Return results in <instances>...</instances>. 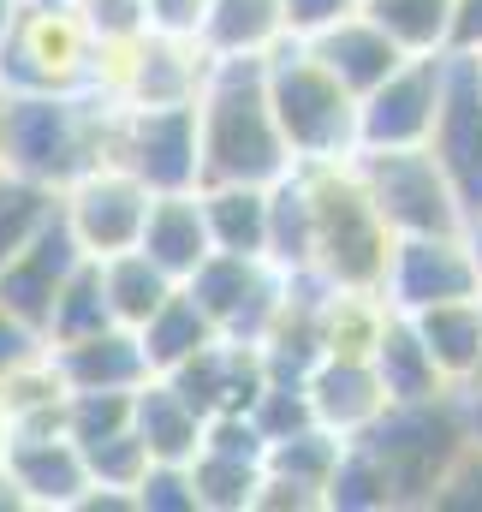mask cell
<instances>
[{
    "label": "cell",
    "instance_id": "6da1fadb",
    "mask_svg": "<svg viewBox=\"0 0 482 512\" xmlns=\"http://www.w3.org/2000/svg\"><path fill=\"white\" fill-rule=\"evenodd\" d=\"M197 120H203V185L215 179L274 185L280 173L298 167L286 149V131L274 120V102H268V54L209 60Z\"/></svg>",
    "mask_w": 482,
    "mask_h": 512
},
{
    "label": "cell",
    "instance_id": "7a4b0ae2",
    "mask_svg": "<svg viewBox=\"0 0 482 512\" xmlns=\"http://www.w3.org/2000/svg\"><path fill=\"white\" fill-rule=\"evenodd\" d=\"M114 114L120 102L102 90H24L6 108L0 167L66 191L72 179L114 155Z\"/></svg>",
    "mask_w": 482,
    "mask_h": 512
},
{
    "label": "cell",
    "instance_id": "3957f363",
    "mask_svg": "<svg viewBox=\"0 0 482 512\" xmlns=\"http://www.w3.org/2000/svg\"><path fill=\"white\" fill-rule=\"evenodd\" d=\"M352 441H363L369 459L381 465V477L393 489V512L399 507H435L441 477L453 471V459L471 441L465 387H447L435 399H399V405H387Z\"/></svg>",
    "mask_w": 482,
    "mask_h": 512
},
{
    "label": "cell",
    "instance_id": "277c9868",
    "mask_svg": "<svg viewBox=\"0 0 482 512\" xmlns=\"http://www.w3.org/2000/svg\"><path fill=\"white\" fill-rule=\"evenodd\" d=\"M304 185H310V221H316V268L310 274H322L328 286H346V292H381L399 233L375 209L358 167L352 161L304 167Z\"/></svg>",
    "mask_w": 482,
    "mask_h": 512
},
{
    "label": "cell",
    "instance_id": "5b68a950",
    "mask_svg": "<svg viewBox=\"0 0 482 512\" xmlns=\"http://www.w3.org/2000/svg\"><path fill=\"white\" fill-rule=\"evenodd\" d=\"M268 102L298 167H328L358 155V96L316 60L304 36H286L268 54Z\"/></svg>",
    "mask_w": 482,
    "mask_h": 512
},
{
    "label": "cell",
    "instance_id": "8992f818",
    "mask_svg": "<svg viewBox=\"0 0 482 512\" xmlns=\"http://www.w3.org/2000/svg\"><path fill=\"white\" fill-rule=\"evenodd\" d=\"M96 36L72 0H24L0 48V84L24 90H96Z\"/></svg>",
    "mask_w": 482,
    "mask_h": 512
},
{
    "label": "cell",
    "instance_id": "52a82bcc",
    "mask_svg": "<svg viewBox=\"0 0 482 512\" xmlns=\"http://www.w3.org/2000/svg\"><path fill=\"white\" fill-rule=\"evenodd\" d=\"M352 167H358L375 209L387 215V227L399 239H411V233H465L471 215H465V203H459V191H453V179H447V167L435 161L429 143H417V149H358Z\"/></svg>",
    "mask_w": 482,
    "mask_h": 512
},
{
    "label": "cell",
    "instance_id": "ba28073f",
    "mask_svg": "<svg viewBox=\"0 0 482 512\" xmlns=\"http://www.w3.org/2000/svg\"><path fill=\"white\" fill-rule=\"evenodd\" d=\"M114 161L131 167L155 197L161 191H197L203 185V120L197 102H167V108H131L114 114Z\"/></svg>",
    "mask_w": 482,
    "mask_h": 512
},
{
    "label": "cell",
    "instance_id": "9c48e42d",
    "mask_svg": "<svg viewBox=\"0 0 482 512\" xmlns=\"http://www.w3.org/2000/svg\"><path fill=\"white\" fill-rule=\"evenodd\" d=\"M453 54H411L399 60L369 96H358V149H417L441 126Z\"/></svg>",
    "mask_w": 482,
    "mask_h": 512
},
{
    "label": "cell",
    "instance_id": "30bf717a",
    "mask_svg": "<svg viewBox=\"0 0 482 512\" xmlns=\"http://www.w3.org/2000/svg\"><path fill=\"white\" fill-rule=\"evenodd\" d=\"M197 304L209 310V322L227 334V340H244V346H262L268 328L280 322L286 310V292H292V274L268 256H239V251H215L191 280Z\"/></svg>",
    "mask_w": 482,
    "mask_h": 512
},
{
    "label": "cell",
    "instance_id": "8fae6325",
    "mask_svg": "<svg viewBox=\"0 0 482 512\" xmlns=\"http://www.w3.org/2000/svg\"><path fill=\"white\" fill-rule=\"evenodd\" d=\"M149 203H155V191H149L131 167H120L114 155L96 161L84 179H72V185L60 191V215H66V227L78 233V245L90 256L131 251V245L143 239Z\"/></svg>",
    "mask_w": 482,
    "mask_h": 512
},
{
    "label": "cell",
    "instance_id": "7c38bea8",
    "mask_svg": "<svg viewBox=\"0 0 482 512\" xmlns=\"http://www.w3.org/2000/svg\"><path fill=\"white\" fill-rule=\"evenodd\" d=\"M381 298L399 316H417V310H435V304H453V298H482V274L465 233H411V239H399Z\"/></svg>",
    "mask_w": 482,
    "mask_h": 512
},
{
    "label": "cell",
    "instance_id": "4fadbf2b",
    "mask_svg": "<svg viewBox=\"0 0 482 512\" xmlns=\"http://www.w3.org/2000/svg\"><path fill=\"white\" fill-rule=\"evenodd\" d=\"M435 161L447 167L465 215L482 209V72L477 54H453V78H447V102H441V126L429 137Z\"/></svg>",
    "mask_w": 482,
    "mask_h": 512
},
{
    "label": "cell",
    "instance_id": "5bb4252c",
    "mask_svg": "<svg viewBox=\"0 0 482 512\" xmlns=\"http://www.w3.org/2000/svg\"><path fill=\"white\" fill-rule=\"evenodd\" d=\"M6 471H12V483L24 489L30 512H78L84 507V495L96 489L90 459H84V447H78L66 429H48V435H12V447H6Z\"/></svg>",
    "mask_w": 482,
    "mask_h": 512
},
{
    "label": "cell",
    "instance_id": "9a60e30c",
    "mask_svg": "<svg viewBox=\"0 0 482 512\" xmlns=\"http://www.w3.org/2000/svg\"><path fill=\"white\" fill-rule=\"evenodd\" d=\"M84 245H78V233L66 227V215H54L24 251L12 256L6 268H0V304L6 310H18L24 322H36V328H48V310H54V298H60V286L78 274V262H84Z\"/></svg>",
    "mask_w": 482,
    "mask_h": 512
},
{
    "label": "cell",
    "instance_id": "2e32d148",
    "mask_svg": "<svg viewBox=\"0 0 482 512\" xmlns=\"http://www.w3.org/2000/svg\"><path fill=\"white\" fill-rule=\"evenodd\" d=\"M167 376L185 387V399L203 417H227V411H250L256 405V393L268 387V358H262V346H244V340L221 334V340H209L197 358H185Z\"/></svg>",
    "mask_w": 482,
    "mask_h": 512
},
{
    "label": "cell",
    "instance_id": "e0dca14e",
    "mask_svg": "<svg viewBox=\"0 0 482 512\" xmlns=\"http://www.w3.org/2000/svg\"><path fill=\"white\" fill-rule=\"evenodd\" d=\"M304 393H310L316 423L334 429V435H346V441L363 435L387 411V393H381V376H375L369 358H340V352L316 358L310 376H304Z\"/></svg>",
    "mask_w": 482,
    "mask_h": 512
},
{
    "label": "cell",
    "instance_id": "ac0fdd59",
    "mask_svg": "<svg viewBox=\"0 0 482 512\" xmlns=\"http://www.w3.org/2000/svg\"><path fill=\"white\" fill-rule=\"evenodd\" d=\"M54 352V370L66 376L72 393L84 387H114V393H137V387L155 376L149 352H143V334L137 328H102L90 340H72V346H48Z\"/></svg>",
    "mask_w": 482,
    "mask_h": 512
},
{
    "label": "cell",
    "instance_id": "d6986e66",
    "mask_svg": "<svg viewBox=\"0 0 482 512\" xmlns=\"http://www.w3.org/2000/svg\"><path fill=\"white\" fill-rule=\"evenodd\" d=\"M310 48H316V60L352 90V96H369L399 60H411L369 12H352V18H340V24H328V30H316V36H304Z\"/></svg>",
    "mask_w": 482,
    "mask_h": 512
},
{
    "label": "cell",
    "instance_id": "ffe728a7",
    "mask_svg": "<svg viewBox=\"0 0 482 512\" xmlns=\"http://www.w3.org/2000/svg\"><path fill=\"white\" fill-rule=\"evenodd\" d=\"M137 251H149L167 274H173V280H191V274L215 256L203 197H197V191H161V197L149 203V221H143Z\"/></svg>",
    "mask_w": 482,
    "mask_h": 512
},
{
    "label": "cell",
    "instance_id": "44dd1931",
    "mask_svg": "<svg viewBox=\"0 0 482 512\" xmlns=\"http://www.w3.org/2000/svg\"><path fill=\"white\" fill-rule=\"evenodd\" d=\"M131 429L143 435L149 459H179L191 465L203 453V435H209V417L185 399V387L173 376H149L137 387V411H131Z\"/></svg>",
    "mask_w": 482,
    "mask_h": 512
},
{
    "label": "cell",
    "instance_id": "7402d4cb",
    "mask_svg": "<svg viewBox=\"0 0 482 512\" xmlns=\"http://www.w3.org/2000/svg\"><path fill=\"white\" fill-rule=\"evenodd\" d=\"M286 0H209L203 12V48L209 60H244V54H274L286 42Z\"/></svg>",
    "mask_w": 482,
    "mask_h": 512
},
{
    "label": "cell",
    "instance_id": "603a6c76",
    "mask_svg": "<svg viewBox=\"0 0 482 512\" xmlns=\"http://www.w3.org/2000/svg\"><path fill=\"white\" fill-rule=\"evenodd\" d=\"M369 364H375V376H381V393H387V405H399V399H435V393H447V376H441V364L429 358V346H423V334H417V322L411 316H387V328H381V340H375V352H369Z\"/></svg>",
    "mask_w": 482,
    "mask_h": 512
},
{
    "label": "cell",
    "instance_id": "cb8c5ba5",
    "mask_svg": "<svg viewBox=\"0 0 482 512\" xmlns=\"http://www.w3.org/2000/svg\"><path fill=\"white\" fill-rule=\"evenodd\" d=\"M429 358L441 364V376L453 387L482 382V298H453V304H435V310H417L411 316Z\"/></svg>",
    "mask_w": 482,
    "mask_h": 512
},
{
    "label": "cell",
    "instance_id": "d4e9b609",
    "mask_svg": "<svg viewBox=\"0 0 482 512\" xmlns=\"http://www.w3.org/2000/svg\"><path fill=\"white\" fill-rule=\"evenodd\" d=\"M203 215H209V239L215 251H239V256H268V185H239V179H215L197 185Z\"/></svg>",
    "mask_w": 482,
    "mask_h": 512
},
{
    "label": "cell",
    "instance_id": "484cf974",
    "mask_svg": "<svg viewBox=\"0 0 482 512\" xmlns=\"http://www.w3.org/2000/svg\"><path fill=\"white\" fill-rule=\"evenodd\" d=\"M96 262H102V286H108V304H114V322L120 328H143L185 286V280H173L149 251H137V245L131 251H114V256H96Z\"/></svg>",
    "mask_w": 482,
    "mask_h": 512
},
{
    "label": "cell",
    "instance_id": "4316f807",
    "mask_svg": "<svg viewBox=\"0 0 482 512\" xmlns=\"http://www.w3.org/2000/svg\"><path fill=\"white\" fill-rule=\"evenodd\" d=\"M143 352H149V364H155V376H167V370H179L185 358H197L209 340H221V328L209 322V310L197 304V292L191 286H179L143 328Z\"/></svg>",
    "mask_w": 482,
    "mask_h": 512
},
{
    "label": "cell",
    "instance_id": "83f0119b",
    "mask_svg": "<svg viewBox=\"0 0 482 512\" xmlns=\"http://www.w3.org/2000/svg\"><path fill=\"white\" fill-rule=\"evenodd\" d=\"M268 262H280L286 274H310L316 268V221H310V185L304 167L280 173L268 185Z\"/></svg>",
    "mask_w": 482,
    "mask_h": 512
},
{
    "label": "cell",
    "instance_id": "f1b7e54d",
    "mask_svg": "<svg viewBox=\"0 0 482 512\" xmlns=\"http://www.w3.org/2000/svg\"><path fill=\"white\" fill-rule=\"evenodd\" d=\"M340 453H346V435H334V429L310 423V429H292V435L268 441L262 471H268V477H286V483H298V489H310V495L328 507V483H334Z\"/></svg>",
    "mask_w": 482,
    "mask_h": 512
},
{
    "label": "cell",
    "instance_id": "f546056e",
    "mask_svg": "<svg viewBox=\"0 0 482 512\" xmlns=\"http://www.w3.org/2000/svg\"><path fill=\"white\" fill-rule=\"evenodd\" d=\"M102 328H114V304H108V286H102V262L84 256L78 274L60 286V298H54L42 334H48V346H72V340L102 334Z\"/></svg>",
    "mask_w": 482,
    "mask_h": 512
},
{
    "label": "cell",
    "instance_id": "4dcf8cb0",
    "mask_svg": "<svg viewBox=\"0 0 482 512\" xmlns=\"http://www.w3.org/2000/svg\"><path fill=\"white\" fill-rule=\"evenodd\" d=\"M54 215H60V191L54 185H36V179L0 167V268L24 251Z\"/></svg>",
    "mask_w": 482,
    "mask_h": 512
},
{
    "label": "cell",
    "instance_id": "1f68e13d",
    "mask_svg": "<svg viewBox=\"0 0 482 512\" xmlns=\"http://www.w3.org/2000/svg\"><path fill=\"white\" fill-rule=\"evenodd\" d=\"M363 12H369L405 54H447L453 0H363Z\"/></svg>",
    "mask_w": 482,
    "mask_h": 512
},
{
    "label": "cell",
    "instance_id": "d6a6232c",
    "mask_svg": "<svg viewBox=\"0 0 482 512\" xmlns=\"http://www.w3.org/2000/svg\"><path fill=\"white\" fill-rule=\"evenodd\" d=\"M191 477H197V501H203V512H256L262 459H244V453H215V447H203V453L191 459Z\"/></svg>",
    "mask_w": 482,
    "mask_h": 512
},
{
    "label": "cell",
    "instance_id": "836d02e7",
    "mask_svg": "<svg viewBox=\"0 0 482 512\" xmlns=\"http://www.w3.org/2000/svg\"><path fill=\"white\" fill-rule=\"evenodd\" d=\"M328 507L334 512H393V489L381 477V465L369 459L363 441H346L340 465H334V483H328Z\"/></svg>",
    "mask_w": 482,
    "mask_h": 512
},
{
    "label": "cell",
    "instance_id": "e575fe53",
    "mask_svg": "<svg viewBox=\"0 0 482 512\" xmlns=\"http://www.w3.org/2000/svg\"><path fill=\"white\" fill-rule=\"evenodd\" d=\"M131 411H137V393H114V387L66 393V435H72L78 447H96V441L131 429Z\"/></svg>",
    "mask_w": 482,
    "mask_h": 512
},
{
    "label": "cell",
    "instance_id": "d590c367",
    "mask_svg": "<svg viewBox=\"0 0 482 512\" xmlns=\"http://www.w3.org/2000/svg\"><path fill=\"white\" fill-rule=\"evenodd\" d=\"M84 459H90V477H96V489H131V495H137L143 471L155 465L137 429H120V435H108V441L84 447Z\"/></svg>",
    "mask_w": 482,
    "mask_h": 512
},
{
    "label": "cell",
    "instance_id": "8d00e7d4",
    "mask_svg": "<svg viewBox=\"0 0 482 512\" xmlns=\"http://www.w3.org/2000/svg\"><path fill=\"white\" fill-rule=\"evenodd\" d=\"M96 36V48H131L149 36V6L143 0H72Z\"/></svg>",
    "mask_w": 482,
    "mask_h": 512
},
{
    "label": "cell",
    "instance_id": "74e56055",
    "mask_svg": "<svg viewBox=\"0 0 482 512\" xmlns=\"http://www.w3.org/2000/svg\"><path fill=\"white\" fill-rule=\"evenodd\" d=\"M137 512H203L191 465H179V459H155V465L143 471V483H137Z\"/></svg>",
    "mask_w": 482,
    "mask_h": 512
},
{
    "label": "cell",
    "instance_id": "f35d334b",
    "mask_svg": "<svg viewBox=\"0 0 482 512\" xmlns=\"http://www.w3.org/2000/svg\"><path fill=\"white\" fill-rule=\"evenodd\" d=\"M435 512H482V441L471 435L465 453L453 459V471L435 489Z\"/></svg>",
    "mask_w": 482,
    "mask_h": 512
},
{
    "label": "cell",
    "instance_id": "ab89813d",
    "mask_svg": "<svg viewBox=\"0 0 482 512\" xmlns=\"http://www.w3.org/2000/svg\"><path fill=\"white\" fill-rule=\"evenodd\" d=\"M42 352H48V334H42L36 322H24L18 310H6V304H0V382H6L12 370L36 364Z\"/></svg>",
    "mask_w": 482,
    "mask_h": 512
},
{
    "label": "cell",
    "instance_id": "60d3db41",
    "mask_svg": "<svg viewBox=\"0 0 482 512\" xmlns=\"http://www.w3.org/2000/svg\"><path fill=\"white\" fill-rule=\"evenodd\" d=\"M143 6H149V30H155V36H185V42L203 36L209 0H143Z\"/></svg>",
    "mask_w": 482,
    "mask_h": 512
},
{
    "label": "cell",
    "instance_id": "b9f144b4",
    "mask_svg": "<svg viewBox=\"0 0 482 512\" xmlns=\"http://www.w3.org/2000/svg\"><path fill=\"white\" fill-rule=\"evenodd\" d=\"M352 12H363V0H286V30L316 36V30H328V24H340Z\"/></svg>",
    "mask_w": 482,
    "mask_h": 512
},
{
    "label": "cell",
    "instance_id": "7bdbcfd3",
    "mask_svg": "<svg viewBox=\"0 0 482 512\" xmlns=\"http://www.w3.org/2000/svg\"><path fill=\"white\" fill-rule=\"evenodd\" d=\"M447 54H482V0H453V36Z\"/></svg>",
    "mask_w": 482,
    "mask_h": 512
},
{
    "label": "cell",
    "instance_id": "ee69618b",
    "mask_svg": "<svg viewBox=\"0 0 482 512\" xmlns=\"http://www.w3.org/2000/svg\"><path fill=\"white\" fill-rule=\"evenodd\" d=\"M465 417H471V435L482 441V382L465 387Z\"/></svg>",
    "mask_w": 482,
    "mask_h": 512
},
{
    "label": "cell",
    "instance_id": "f6af8a7d",
    "mask_svg": "<svg viewBox=\"0 0 482 512\" xmlns=\"http://www.w3.org/2000/svg\"><path fill=\"white\" fill-rule=\"evenodd\" d=\"M465 245H471V256H477V274H482V209L465 221Z\"/></svg>",
    "mask_w": 482,
    "mask_h": 512
},
{
    "label": "cell",
    "instance_id": "bcb514c9",
    "mask_svg": "<svg viewBox=\"0 0 482 512\" xmlns=\"http://www.w3.org/2000/svg\"><path fill=\"white\" fill-rule=\"evenodd\" d=\"M18 6H24V0H0V48H6V36H12V24H18Z\"/></svg>",
    "mask_w": 482,
    "mask_h": 512
},
{
    "label": "cell",
    "instance_id": "7dc6e473",
    "mask_svg": "<svg viewBox=\"0 0 482 512\" xmlns=\"http://www.w3.org/2000/svg\"><path fill=\"white\" fill-rule=\"evenodd\" d=\"M6 447H12V417H6V405H0V465H6Z\"/></svg>",
    "mask_w": 482,
    "mask_h": 512
},
{
    "label": "cell",
    "instance_id": "c3c4849f",
    "mask_svg": "<svg viewBox=\"0 0 482 512\" xmlns=\"http://www.w3.org/2000/svg\"><path fill=\"white\" fill-rule=\"evenodd\" d=\"M6 108H12V90L0 84V143H6Z\"/></svg>",
    "mask_w": 482,
    "mask_h": 512
},
{
    "label": "cell",
    "instance_id": "681fc988",
    "mask_svg": "<svg viewBox=\"0 0 482 512\" xmlns=\"http://www.w3.org/2000/svg\"><path fill=\"white\" fill-rule=\"evenodd\" d=\"M477 72H482V54H477Z\"/></svg>",
    "mask_w": 482,
    "mask_h": 512
}]
</instances>
